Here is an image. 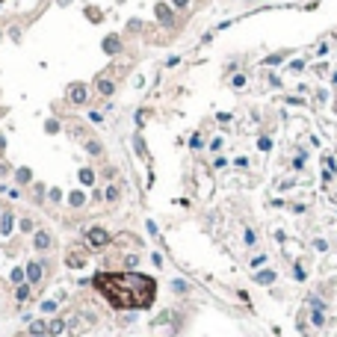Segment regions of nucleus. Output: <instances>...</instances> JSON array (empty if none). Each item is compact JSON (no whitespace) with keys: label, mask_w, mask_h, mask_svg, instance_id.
<instances>
[{"label":"nucleus","mask_w":337,"mask_h":337,"mask_svg":"<svg viewBox=\"0 0 337 337\" xmlns=\"http://www.w3.org/2000/svg\"><path fill=\"white\" fill-rule=\"evenodd\" d=\"M0 3H3V0H0Z\"/></svg>","instance_id":"2eb2a0df"},{"label":"nucleus","mask_w":337,"mask_h":337,"mask_svg":"<svg viewBox=\"0 0 337 337\" xmlns=\"http://www.w3.org/2000/svg\"><path fill=\"white\" fill-rule=\"evenodd\" d=\"M157 18H160L163 24H172V9H169L166 3H157Z\"/></svg>","instance_id":"39448f33"},{"label":"nucleus","mask_w":337,"mask_h":337,"mask_svg":"<svg viewBox=\"0 0 337 337\" xmlns=\"http://www.w3.org/2000/svg\"><path fill=\"white\" fill-rule=\"evenodd\" d=\"M175 6H177V9H183V6H190V0H175Z\"/></svg>","instance_id":"4468645a"},{"label":"nucleus","mask_w":337,"mask_h":337,"mask_svg":"<svg viewBox=\"0 0 337 337\" xmlns=\"http://www.w3.org/2000/svg\"><path fill=\"white\" fill-rule=\"evenodd\" d=\"M56 130H59V122L51 119V122H48V133H56Z\"/></svg>","instance_id":"9b49d317"},{"label":"nucleus","mask_w":337,"mask_h":337,"mask_svg":"<svg viewBox=\"0 0 337 337\" xmlns=\"http://www.w3.org/2000/svg\"><path fill=\"white\" fill-rule=\"evenodd\" d=\"M104 51H106V53H119V51H122L119 35H106V39H104Z\"/></svg>","instance_id":"7ed1b4c3"},{"label":"nucleus","mask_w":337,"mask_h":337,"mask_svg":"<svg viewBox=\"0 0 337 337\" xmlns=\"http://www.w3.org/2000/svg\"><path fill=\"white\" fill-rule=\"evenodd\" d=\"M86 148H89V151H92V154H101V145H98V142H89Z\"/></svg>","instance_id":"f8f14e48"},{"label":"nucleus","mask_w":337,"mask_h":337,"mask_svg":"<svg viewBox=\"0 0 337 337\" xmlns=\"http://www.w3.org/2000/svg\"><path fill=\"white\" fill-rule=\"evenodd\" d=\"M35 246H39V248H48V246H51V237L39 234V237H35Z\"/></svg>","instance_id":"6e6552de"},{"label":"nucleus","mask_w":337,"mask_h":337,"mask_svg":"<svg viewBox=\"0 0 337 337\" xmlns=\"http://www.w3.org/2000/svg\"><path fill=\"white\" fill-rule=\"evenodd\" d=\"M12 281H15V284H18V281H24V272H21V269H15V272H12Z\"/></svg>","instance_id":"ddd939ff"},{"label":"nucleus","mask_w":337,"mask_h":337,"mask_svg":"<svg viewBox=\"0 0 337 337\" xmlns=\"http://www.w3.org/2000/svg\"><path fill=\"white\" fill-rule=\"evenodd\" d=\"M68 98H71V104H86V86L83 83H74L71 92H68Z\"/></svg>","instance_id":"f03ea898"},{"label":"nucleus","mask_w":337,"mask_h":337,"mask_svg":"<svg viewBox=\"0 0 337 337\" xmlns=\"http://www.w3.org/2000/svg\"><path fill=\"white\" fill-rule=\"evenodd\" d=\"M39 272H42V269H39V264H33V266H30V281L39 278Z\"/></svg>","instance_id":"1a4fd4ad"},{"label":"nucleus","mask_w":337,"mask_h":337,"mask_svg":"<svg viewBox=\"0 0 337 337\" xmlns=\"http://www.w3.org/2000/svg\"><path fill=\"white\" fill-rule=\"evenodd\" d=\"M98 92H101V95H112V83H109L106 77H98Z\"/></svg>","instance_id":"423d86ee"},{"label":"nucleus","mask_w":337,"mask_h":337,"mask_svg":"<svg viewBox=\"0 0 337 337\" xmlns=\"http://www.w3.org/2000/svg\"><path fill=\"white\" fill-rule=\"evenodd\" d=\"M89 240H92L95 246H106V243H109V237H106V231H101V228H95V231H89Z\"/></svg>","instance_id":"20e7f679"},{"label":"nucleus","mask_w":337,"mask_h":337,"mask_svg":"<svg viewBox=\"0 0 337 337\" xmlns=\"http://www.w3.org/2000/svg\"><path fill=\"white\" fill-rule=\"evenodd\" d=\"M80 180H83L86 186H92V180H95V172H92V169H80Z\"/></svg>","instance_id":"0eeeda50"},{"label":"nucleus","mask_w":337,"mask_h":337,"mask_svg":"<svg viewBox=\"0 0 337 337\" xmlns=\"http://www.w3.org/2000/svg\"><path fill=\"white\" fill-rule=\"evenodd\" d=\"M71 204H83V193H71Z\"/></svg>","instance_id":"9d476101"},{"label":"nucleus","mask_w":337,"mask_h":337,"mask_svg":"<svg viewBox=\"0 0 337 337\" xmlns=\"http://www.w3.org/2000/svg\"><path fill=\"white\" fill-rule=\"evenodd\" d=\"M92 284L106 296L112 308H148L157 293L154 278L139 272H101Z\"/></svg>","instance_id":"f257e3e1"}]
</instances>
